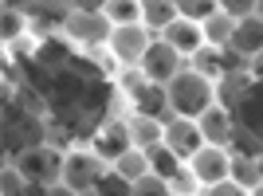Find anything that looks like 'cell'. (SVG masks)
<instances>
[{
  "label": "cell",
  "instance_id": "52a82bcc",
  "mask_svg": "<svg viewBox=\"0 0 263 196\" xmlns=\"http://www.w3.org/2000/svg\"><path fill=\"white\" fill-rule=\"evenodd\" d=\"M63 157L67 153L51 149V145H35V149H28L24 157H16V165L24 169V177H28L32 185H55V181L63 177Z\"/></svg>",
  "mask_w": 263,
  "mask_h": 196
},
{
  "label": "cell",
  "instance_id": "277c9868",
  "mask_svg": "<svg viewBox=\"0 0 263 196\" xmlns=\"http://www.w3.org/2000/svg\"><path fill=\"white\" fill-rule=\"evenodd\" d=\"M154 40H157V32H149L145 24H122V28H114L106 47H110V59L118 67H142V59H145Z\"/></svg>",
  "mask_w": 263,
  "mask_h": 196
},
{
  "label": "cell",
  "instance_id": "484cf974",
  "mask_svg": "<svg viewBox=\"0 0 263 196\" xmlns=\"http://www.w3.org/2000/svg\"><path fill=\"white\" fill-rule=\"evenodd\" d=\"M169 185H173V192H177V196H197V192H204V188H200V181L193 177V169H189V165L173 177V181H169Z\"/></svg>",
  "mask_w": 263,
  "mask_h": 196
},
{
  "label": "cell",
  "instance_id": "8992f818",
  "mask_svg": "<svg viewBox=\"0 0 263 196\" xmlns=\"http://www.w3.org/2000/svg\"><path fill=\"white\" fill-rule=\"evenodd\" d=\"M177 71H185V55L177 51L173 44H165L161 35H157L154 44H149V51H145V59H142V75H145V83L169 87Z\"/></svg>",
  "mask_w": 263,
  "mask_h": 196
},
{
  "label": "cell",
  "instance_id": "5bb4252c",
  "mask_svg": "<svg viewBox=\"0 0 263 196\" xmlns=\"http://www.w3.org/2000/svg\"><path fill=\"white\" fill-rule=\"evenodd\" d=\"M130 142L138 149H154V145L165 142V122L161 118H149V114H130Z\"/></svg>",
  "mask_w": 263,
  "mask_h": 196
},
{
  "label": "cell",
  "instance_id": "2e32d148",
  "mask_svg": "<svg viewBox=\"0 0 263 196\" xmlns=\"http://www.w3.org/2000/svg\"><path fill=\"white\" fill-rule=\"evenodd\" d=\"M110 169H114V173L118 177H126V181H142L145 173H149V157H145V149H138V145H130V149L126 153H118V157H114V161H110Z\"/></svg>",
  "mask_w": 263,
  "mask_h": 196
},
{
  "label": "cell",
  "instance_id": "ac0fdd59",
  "mask_svg": "<svg viewBox=\"0 0 263 196\" xmlns=\"http://www.w3.org/2000/svg\"><path fill=\"white\" fill-rule=\"evenodd\" d=\"M145 157H149V173H157V177H165V181H173L181 169H185V161L177 157L169 145H154V149H145Z\"/></svg>",
  "mask_w": 263,
  "mask_h": 196
},
{
  "label": "cell",
  "instance_id": "7a4b0ae2",
  "mask_svg": "<svg viewBox=\"0 0 263 196\" xmlns=\"http://www.w3.org/2000/svg\"><path fill=\"white\" fill-rule=\"evenodd\" d=\"M63 35L75 47H106L110 35H114V24H110L106 12H63Z\"/></svg>",
  "mask_w": 263,
  "mask_h": 196
},
{
  "label": "cell",
  "instance_id": "603a6c76",
  "mask_svg": "<svg viewBox=\"0 0 263 196\" xmlns=\"http://www.w3.org/2000/svg\"><path fill=\"white\" fill-rule=\"evenodd\" d=\"M134 196H177V192H173V185H169L165 177L145 173L142 181H134Z\"/></svg>",
  "mask_w": 263,
  "mask_h": 196
},
{
  "label": "cell",
  "instance_id": "d6a6232c",
  "mask_svg": "<svg viewBox=\"0 0 263 196\" xmlns=\"http://www.w3.org/2000/svg\"><path fill=\"white\" fill-rule=\"evenodd\" d=\"M32 4H40V8H59V4H71V0H32Z\"/></svg>",
  "mask_w": 263,
  "mask_h": 196
},
{
  "label": "cell",
  "instance_id": "836d02e7",
  "mask_svg": "<svg viewBox=\"0 0 263 196\" xmlns=\"http://www.w3.org/2000/svg\"><path fill=\"white\" fill-rule=\"evenodd\" d=\"M252 196H263V181H259V185H255V188H252Z\"/></svg>",
  "mask_w": 263,
  "mask_h": 196
},
{
  "label": "cell",
  "instance_id": "9c48e42d",
  "mask_svg": "<svg viewBox=\"0 0 263 196\" xmlns=\"http://www.w3.org/2000/svg\"><path fill=\"white\" fill-rule=\"evenodd\" d=\"M197 122H200V133H204V145H232V138H236V130H240L236 114H232L224 102L209 106Z\"/></svg>",
  "mask_w": 263,
  "mask_h": 196
},
{
  "label": "cell",
  "instance_id": "d590c367",
  "mask_svg": "<svg viewBox=\"0 0 263 196\" xmlns=\"http://www.w3.org/2000/svg\"><path fill=\"white\" fill-rule=\"evenodd\" d=\"M259 169H263V157H259Z\"/></svg>",
  "mask_w": 263,
  "mask_h": 196
},
{
  "label": "cell",
  "instance_id": "1f68e13d",
  "mask_svg": "<svg viewBox=\"0 0 263 196\" xmlns=\"http://www.w3.org/2000/svg\"><path fill=\"white\" fill-rule=\"evenodd\" d=\"M0 4H4V8H20V12H24L28 4H32V0H0Z\"/></svg>",
  "mask_w": 263,
  "mask_h": 196
},
{
  "label": "cell",
  "instance_id": "d6986e66",
  "mask_svg": "<svg viewBox=\"0 0 263 196\" xmlns=\"http://www.w3.org/2000/svg\"><path fill=\"white\" fill-rule=\"evenodd\" d=\"M102 12L110 16L114 28H122V24H142V0H106Z\"/></svg>",
  "mask_w": 263,
  "mask_h": 196
},
{
  "label": "cell",
  "instance_id": "e0dca14e",
  "mask_svg": "<svg viewBox=\"0 0 263 196\" xmlns=\"http://www.w3.org/2000/svg\"><path fill=\"white\" fill-rule=\"evenodd\" d=\"M200 28H204V47H232L236 20H232L228 12H212V16L200 24Z\"/></svg>",
  "mask_w": 263,
  "mask_h": 196
},
{
  "label": "cell",
  "instance_id": "44dd1931",
  "mask_svg": "<svg viewBox=\"0 0 263 196\" xmlns=\"http://www.w3.org/2000/svg\"><path fill=\"white\" fill-rule=\"evenodd\" d=\"M232 181L243 188H255L263 181V169H259V157H232Z\"/></svg>",
  "mask_w": 263,
  "mask_h": 196
},
{
  "label": "cell",
  "instance_id": "3957f363",
  "mask_svg": "<svg viewBox=\"0 0 263 196\" xmlns=\"http://www.w3.org/2000/svg\"><path fill=\"white\" fill-rule=\"evenodd\" d=\"M110 169H106V157H99V153L95 149H71L63 157V177H59V181H63V185H71L75 188V192H95V188H99V181L102 177H106Z\"/></svg>",
  "mask_w": 263,
  "mask_h": 196
},
{
  "label": "cell",
  "instance_id": "ba28073f",
  "mask_svg": "<svg viewBox=\"0 0 263 196\" xmlns=\"http://www.w3.org/2000/svg\"><path fill=\"white\" fill-rule=\"evenodd\" d=\"M165 145L181 157V161H189L193 153L204 145V133H200V122L197 118H181V114H173V118L165 122Z\"/></svg>",
  "mask_w": 263,
  "mask_h": 196
},
{
  "label": "cell",
  "instance_id": "e575fe53",
  "mask_svg": "<svg viewBox=\"0 0 263 196\" xmlns=\"http://www.w3.org/2000/svg\"><path fill=\"white\" fill-rule=\"evenodd\" d=\"M255 16H259V20H263V0H259V4H255Z\"/></svg>",
  "mask_w": 263,
  "mask_h": 196
},
{
  "label": "cell",
  "instance_id": "8fae6325",
  "mask_svg": "<svg viewBox=\"0 0 263 196\" xmlns=\"http://www.w3.org/2000/svg\"><path fill=\"white\" fill-rule=\"evenodd\" d=\"M130 122H102L99 130H95V142H90V149L99 153V157H106V161H114L118 153H126L130 149Z\"/></svg>",
  "mask_w": 263,
  "mask_h": 196
},
{
  "label": "cell",
  "instance_id": "7402d4cb",
  "mask_svg": "<svg viewBox=\"0 0 263 196\" xmlns=\"http://www.w3.org/2000/svg\"><path fill=\"white\" fill-rule=\"evenodd\" d=\"M28 35V20H24L20 8H4L0 12V40L4 44H16V40H24Z\"/></svg>",
  "mask_w": 263,
  "mask_h": 196
},
{
  "label": "cell",
  "instance_id": "d4e9b609",
  "mask_svg": "<svg viewBox=\"0 0 263 196\" xmlns=\"http://www.w3.org/2000/svg\"><path fill=\"white\" fill-rule=\"evenodd\" d=\"M95 192H99V196H134V185L126 181V177H118L114 169H110V173L99 181V188H95Z\"/></svg>",
  "mask_w": 263,
  "mask_h": 196
},
{
  "label": "cell",
  "instance_id": "6da1fadb",
  "mask_svg": "<svg viewBox=\"0 0 263 196\" xmlns=\"http://www.w3.org/2000/svg\"><path fill=\"white\" fill-rule=\"evenodd\" d=\"M165 94H169V110H173V114H181V118H200L209 106H216L220 87L212 83L209 75H200V71L185 67V71H177V75H173V83L165 87Z\"/></svg>",
  "mask_w": 263,
  "mask_h": 196
},
{
  "label": "cell",
  "instance_id": "4316f807",
  "mask_svg": "<svg viewBox=\"0 0 263 196\" xmlns=\"http://www.w3.org/2000/svg\"><path fill=\"white\" fill-rule=\"evenodd\" d=\"M220 12H228L232 20H243V16H255V4L259 0H216Z\"/></svg>",
  "mask_w": 263,
  "mask_h": 196
},
{
  "label": "cell",
  "instance_id": "4fadbf2b",
  "mask_svg": "<svg viewBox=\"0 0 263 196\" xmlns=\"http://www.w3.org/2000/svg\"><path fill=\"white\" fill-rule=\"evenodd\" d=\"M130 102H134V114H149V118H161V122L173 118V110H169V94H165V87H157V83H145Z\"/></svg>",
  "mask_w": 263,
  "mask_h": 196
},
{
  "label": "cell",
  "instance_id": "4dcf8cb0",
  "mask_svg": "<svg viewBox=\"0 0 263 196\" xmlns=\"http://www.w3.org/2000/svg\"><path fill=\"white\" fill-rule=\"evenodd\" d=\"M47 196H83V192H75V188L63 185V181H55V185H47Z\"/></svg>",
  "mask_w": 263,
  "mask_h": 196
},
{
  "label": "cell",
  "instance_id": "f1b7e54d",
  "mask_svg": "<svg viewBox=\"0 0 263 196\" xmlns=\"http://www.w3.org/2000/svg\"><path fill=\"white\" fill-rule=\"evenodd\" d=\"M67 8H75V12H102V8H106V0H71Z\"/></svg>",
  "mask_w": 263,
  "mask_h": 196
},
{
  "label": "cell",
  "instance_id": "ffe728a7",
  "mask_svg": "<svg viewBox=\"0 0 263 196\" xmlns=\"http://www.w3.org/2000/svg\"><path fill=\"white\" fill-rule=\"evenodd\" d=\"M32 188V181L24 177V169L16 161H4V169H0V196H24Z\"/></svg>",
  "mask_w": 263,
  "mask_h": 196
},
{
  "label": "cell",
  "instance_id": "7c38bea8",
  "mask_svg": "<svg viewBox=\"0 0 263 196\" xmlns=\"http://www.w3.org/2000/svg\"><path fill=\"white\" fill-rule=\"evenodd\" d=\"M232 51L240 55V59H255V55L263 51V20H259V16H243V20H236Z\"/></svg>",
  "mask_w": 263,
  "mask_h": 196
},
{
  "label": "cell",
  "instance_id": "30bf717a",
  "mask_svg": "<svg viewBox=\"0 0 263 196\" xmlns=\"http://www.w3.org/2000/svg\"><path fill=\"white\" fill-rule=\"evenodd\" d=\"M165 44H173L177 51L185 55V59H193V55L204 47V28H200V20H189V16H177L169 28L161 32Z\"/></svg>",
  "mask_w": 263,
  "mask_h": 196
},
{
  "label": "cell",
  "instance_id": "cb8c5ba5",
  "mask_svg": "<svg viewBox=\"0 0 263 196\" xmlns=\"http://www.w3.org/2000/svg\"><path fill=\"white\" fill-rule=\"evenodd\" d=\"M177 8H181V16L204 24L212 12H220V4H216V0H177Z\"/></svg>",
  "mask_w": 263,
  "mask_h": 196
},
{
  "label": "cell",
  "instance_id": "5b68a950",
  "mask_svg": "<svg viewBox=\"0 0 263 196\" xmlns=\"http://www.w3.org/2000/svg\"><path fill=\"white\" fill-rule=\"evenodd\" d=\"M185 165L193 169V177L200 181V188H212V185H220V181L232 177V149L228 145H200Z\"/></svg>",
  "mask_w": 263,
  "mask_h": 196
},
{
  "label": "cell",
  "instance_id": "8d00e7d4",
  "mask_svg": "<svg viewBox=\"0 0 263 196\" xmlns=\"http://www.w3.org/2000/svg\"><path fill=\"white\" fill-rule=\"evenodd\" d=\"M197 196H204V192H197Z\"/></svg>",
  "mask_w": 263,
  "mask_h": 196
},
{
  "label": "cell",
  "instance_id": "f546056e",
  "mask_svg": "<svg viewBox=\"0 0 263 196\" xmlns=\"http://www.w3.org/2000/svg\"><path fill=\"white\" fill-rule=\"evenodd\" d=\"M248 75H252V83H263V51L255 59H248Z\"/></svg>",
  "mask_w": 263,
  "mask_h": 196
},
{
  "label": "cell",
  "instance_id": "83f0119b",
  "mask_svg": "<svg viewBox=\"0 0 263 196\" xmlns=\"http://www.w3.org/2000/svg\"><path fill=\"white\" fill-rule=\"evenodd\" d=\"M204 196H252V188H243V185H236V181H220V185H212V188H204Z\"/></svg>",
  "mask_w": 263,
  "mask_h": 196
},
{
  "label": "cell",
  "instance_id": "9a60e30c",
  "mask_svg": "<svg viewBox=\"0 0 263 196\" xmlns=\"http://www.w3.org/2000/svg\"><path fill=\"white\" fill-rule=\"evenodd\" d=\"M177 16H181L177 0H142V24L149 28V32H157V35H161Z\"/></svg>",
  "mask_w": 263,
  "mask_h": 196
}]
</instances>
